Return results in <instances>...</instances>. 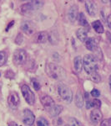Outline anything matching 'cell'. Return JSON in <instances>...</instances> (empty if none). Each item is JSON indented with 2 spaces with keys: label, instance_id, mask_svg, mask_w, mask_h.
Masks as SVG:
<instances>
[{
  "label": "cell",
  "instance_id": "18",
  "mask_svg": "<svg viewBox=\"0 0 111 126\" xmlns=\"http://www.w3.org/2000/svg\"><path fill=\"white\" fill-rule=\"evenodd\" d=\"M76 35L78 38V40L81 42H85L86 40L88 39V32L86 31V30L84 29H78L77 31H76Z\"/></svg>",
  "mask_w": 111,
  "mask_h": 126
},
{
  "label": "cell",
  "instance_id": "16",
  "mask_svg": "<svg viewBox=\"0 0 111 126\" xmlns=\"http://www.w3.org/2000/svg\"><path fill=\"white\" fill-rule=\"evenodd\" d=\"M48 40V34L46 31H40L35 36V40L39 44L46 43Z\"/></svg>",
  "mask_w": 111,
  "mask_h": 126
},
{
  "label": "cell",
  "instance_id": "3",
  "mask_svg": "<svg viewBox=\"0 0 111 126\" xmlns=\"http://www.w3.org/2000/svg\"><path fill=\"white\" fill-rule=\"evenodd\" d=\"M44 4V1H31L22 5L21 8H20V10H21V13L23 15H32L37 9L43 7Z\"/></svg>",
  "mask_w": 111,
  "mask_h": 126
},
{
  "label": "cell",
  "instance_id": "9",
  "mask_svg": "<svg viewBox=\"0 0 111 126\" xmlns=\"http://www.w3.org/2000/svg\"><path fill=\"white\" fill-rule=\"evenodd\" d=\"M20 28H21L22 31L27 35H31L35 32V26L33 24V22L29 21V20H25V21L22 22Z\"/></svg>",
  "mask_w": 111,
  "mask_h": 126
},
{
  "label": "cell",
  "instance_id": "12",
  "mask_svg": "<svg viewBox=\"0 0 111 126\" xmlns=\"http://www.w3.org/2000/svg\"><path fill=\"white\" fill-rule=\"evenodd\" d=\"M85 8L87 13L92 17H94L97 15V6L94 1H86Z\"/></svg>",
  "mask_w": 111,
  "mask_h": 126
},
{
  "label": "cell",
  "instance_id": "26",
  "mask_svg": "<svg viewBox=\"0 0 111 126\" xmlns=\"http://www.w3.org/2000/svg\"><path fill=\"white\" fill-rule=\"evenodd\" d=\"M31 82L33 83V88L35 89L36 91H39V89L41 88V85H40V83L38 82V80H36V79H34V78H32Z\"/></svg>",
  "mask_w": 111,
  "mask_h": 126
},
{
  "label": "cell",
  "instance_id": "29",
  "mask_svg": "<svg viewBox=\"0 0 111 126\" xmlns=\"http://www.w3.org/2000/svg\"><path fill=\"white\" fill-rule=\"evenodd\" d=\"M91 95H92V97H95V98H97L98 97L100 96V92L98 90V89L94 88V89H93V90L91 91Z\"/></svg>",
  "mask_w": 111,
  "mask_h": 126
},
{
  "label": "cell",
  "instance_id": "19",
  "mask_svg": "<svg viewBox=\"0 0 111 126\" xmlns=\"http://www.w3.org/2000/svg\"><path fill=\"white\" fill-rule=\"evenodd\" d=\"M92 27H93V29L95 30V32H97V33H99V34H102V33H104V26H103L102 23L100 20H95V21L93 22Z\"/></svg>",
  "mask_w": 111,
  "mask_h": 126
},
{
  "label": "cell",
  "instance_id": "23",
  "mask_svg": "<svg viewBox=\"0 0 111 126\" xmlns=\"http://www.w3.org/2000/svg\"><path fill=\"white\" fill-rule=\"evenodd\" d=\"M89 75H90V79H91V81H93L94 82L99 83L101 82V77H100V75L97 72H92L91 74H89Z\"/></svg>",
  "mask_w": 111,
  "mask_h": 126
},
{
  "label": "cell",
  "instance_id": "33",
  "mask_svg": "<svg viewBox=\"0 0 111 126\" xmlns=\"http://www.w3.org/2000/svg\"><path fill=\"white\" fill-rule=\"evenodd\" d=\"M13 24H14V21H13H13L10 22V23L9 24V25H8V27L6 28V31H9V29H10V27H12V26H13Z\"/></svg>",
  "mask_w": 111,
  "mask_h": 126
},
{
  "label": "cell",
  "instance_id": "1",
  "mask_svg": "<svg viewBox=\"0 0 111 126\" xmlns=\"http://www.w3.org/2000/svg\"><path fill=\"white\" fill-rule=\"evenodd\" d=\"M45 72L49 78L55 80L61 81L66 78V71L62 66L55 63H47L45 66Z\"/></svg>",
  "mask_w": 111,
  "mask_h": 126
},
{
  "label": "cell",
  "instance_id": "32",
  "mask_svg": "<svg viewBox=\"0 0 111 126\" xmlns=\"http://www.w3.org/2000/svg\"><path fill=\"white\" fill-rule=\"evenodd\" d=\"M106 22H107V25H108L109 29H111V15H109L107 16V19H106Z\"/></svg>",
  "mask_w": 111,
  "mask_h": 126
},
{
  "label": "cell",
  "instance_id": "36",
  "mask_svg": "<svg viewBox=\"0 0 111 126\" xmlns=\"http://www.w3.org/2000/svg\"><path fill=\"white\" fill-rule=\"evenodd\" d=\"M66 126H68V125H66Z\"/></svg>",
  "mask_w": 111,
  "mask_h": 126
},
{
  "label": "cell",
  "instance_id": "34",
  "mask_svg": "<svg viewBox=\"0 0 111 126\" xmlns=\"http://www.w3.org/2000/svg\"><path fill=\"white\" fill-rule=\"evenodd\" d=\"M8 126H19L17 123H15L14 121H9Z\"/></svg>",
  "mask_w": 111,
  "mask_h": 126
},
{
  "label": "cell",
  "instance_id": "5",
  "mask_svg": "<svg viewBox=\"0 0 111 126\" xmlns=\"http://www.w3.org/2000/svg\"><path fill=\"white\" fill-rule=\"evenodd\" d=\"M27 52L23 49H18L14 51L13 56V62L16 66H21L27 60Z\"/></svg>",
  "mask_w": 111,
  "mask_h": 126
},
{
  "label": "cell",
  "instance_id": "15",
  "mask_svg": "<svg viewBox=\"0 0 111 126\" xmlns=\"http://www.w3.org/2000/svg\"><path fill=\"white\" fill-rule=\"evenodd\" d=\"M48 109V113H49L52 117H56V116H58V115L60 114V113L63 111L64 108H63V106H61V105H55L54 104V106L48 108V109Z\"/></svg>",
  "mask_w": 111,
  "mask_h": 126
},
{
  "label": "cell",
  "instance_id": "35",
  "mask_svg": "<svg viewBox=\"0 0 111 126\" xmlns=\"http://www.w3.org/2000/svg\"><path fill=\"white\" fill-rule=\"evenodd\" d=\"M110 1H102V3H109Z\"/></svg>",
  "mask_w": 111,
  "mask_h": 126
},
{
  "label": "cell",
  "instance_id": "11",
  "mask_svg": "<svg viewBox=\"0 0 111 126\" xmlns=\"http://www.w3.org/2000/svg\"><path fill=\"white\" fill-rule=\"evenodd\" d=\"M78 8L77 5H72L69 8L68 11V19L71 23L76 21V19H78Z\"/></svg>",
  "mask_w": 111,
  "mask_h": 126
},
{
  "label": "cell",
  "instance_id": "6",
  "mask_svg": "<svg viewBox=\"0 0 111 126\" xmlns=\"http://www.w3.org/2000/svg\"><path fill=\"white\" fill-rule=\"evenodd\" d=\"M21 91L27 103H29V105H33L34 103H35V96H34L33 93L30 89V87L28 85L23 84L21 87Z\"/></svg>",
  "mask_w": 111,
  "mask_h": 126
},
{
  "label": "cell",
  "instance_id": "2",
  "mask_svg": "<svg viewBox=\"0 0 111 126\" xmlns=\"http://www.w3.org/2000/svg\"><path fill=\"white\" fill-rule=\"evenodd\" d=\"M83 68H84V71L88 74H91L92 72H96V70L98 69L97 58L90 54L85 55L83 60Z\"/></svg>",
  "mask_w": 111,
  "mask_h": 126
},
{
  "label": "cell",
  "instance_id": "24",
  "mask_svg": "<svg viewBox=\"0 0 111 126\" xmlns=\"http://www.w3.org/2000/svg\"><path fill=\"white\" fill-rule=\"evenodd\" d=\"M37 126H49V124L45 118L39 117L37 120Z\"/></svg>",
  "mask_w": 111,
  "mask_h": 126
},
{
  "label": "cell",
  "instance_id": "13",
  "mask_svg": "<svg viewBox=\"0 0 111 126\" xmlns=\"http://www.w3.org/2000/svg\"><path fill=\"white\" fill-rule=\"evenodd\" d=\"M40 102H41V103L43 104V106L47 108V109H48V108H50V107H52L54 105V99L47 94L42 95V96L40 97Z\"/></svg>",
  "mask_w": 111,
  "mask_h": 126
},
{
  "label": "cell",
  "instance_id": "20",
  "mask_svg": "<svg viewBox=\"0 0 111 126\" xmlns=\"http://www.w3.org/2000/svg\"><path fill=\"white\" fill-rule=\"evenodd\" d=\"M75 104L78 108H82L84 106V97L80 91H78L75 95Z\"/></svg>",
  "mask_w": 111,
  "mask_h": 126
},
{
  "label": "cell",
  "instance_id": "27",
  "mask_svg": "<svg viewBox=\"0 0 111 126\" xmlns=\"http://www.w3.org/2000/svg\"><path fill=\"white\" fill-rule=\"evenodd\" d=\"M91 103H92L93 108H96V109H99V108L101 106V102H100V100H99L98 98L93 99V100H91Z\"/></svg>",
  "mask_w": 111,
  "mask_h": 126
},
{
  "label": "cell",
  "instance_id": "22",
  "mask_svg": "<svg viewBox=\"0 0 111 126\" xmlns=\"http://www.w3.org/2000/svg\"><path fill=\"white\" fill-rule=\"evenodd\" d=\"M78 23L81 24L82 26H88V21L87 19H86L85 15H84V13H80L79 15H78Z\"/></svg>",
  "mask_w": 111,
  "mask_h": 126
},
{
  "label": "cell",
  "instance_id": "28",
  "mask_svg": "<svg viewBox=\"0 0 111 126\" xmlns=\"http://www.w3.org/2000/svg\"><path fill=\"white\" fill-rule=\"evenodd\" d=\"M23 34H22L21 33L18 34L17 37H16V39H15V43L17 45H21L22 43H23Z\"/></svg>",
  "mask_w": 111,
  "mask_h": 126
},
{
  "label": "cell",
  "instance_id": "8",
  "mask_svg": "<svg viewBox=\"0 0 111 126\" xmlns=\"http://www.w3.org/2000/svg\"><path fill=\"white\" fill-rule=\"evenodd\" d=\"M8 103H9V107L12 109H17L19 107L20 104V98L16 92L10 93L9 97H8Z\"/></svg>",
  "mask_w": 111,
  "mask_h": 126
},
{
  "label": "cell",
  "instance_id": "30",
  "mask_svg": "<svg viewBox=\"0 0 111 126\" xmlns=\"http://www.w3.org/2000/svg\"><path fill=\"white\" fill-rule=\"evenodd\" d=\"M100 126H111V121L110 119H106L103 120L100 124Z\"/></svg>",
  "mask_w": 111,
  "mask_h": 126
},
{
  "label": "cell",
  "instance_id": "17",
  "mask_svg": "<svg viewBox=\"0 0 111 126\" xmlns=\"http://www.w3.org/2000/svg\"><path fill=\"white\" fill-rule=\"evenodd\" d=\"M74 67L77 72H80L83 70V61L80 56H77L74 60Z\"/></svg>",
  "mask_w": 111,
  "mask_h": 126
},
{
  "label": "cell",
  "instance_id": "7",
  "mask_svg": "<svg viewBox=\"0 0 111 126\" xmlns=\"http://www.w3.org/2000/svg\"><path fill=\"white\" fill-rule=\"evenodd\" d=\"M22 121L24 125L28 126L33 125L34 121H35V116H34L33 112L29 109H23V113H22Z\"/></svg>",
  "mask_w": 111,
  "mask_h": 126
},
{
  "label": "cell",
  "instance_id": "4",
  "mask_svg": "<svg viewBox=\"0 0 111 126\" xmlns=\"http://www.w3.org/2000/svg\"><path fill=\"white\" fill-rule=\"evenodd\" d=\"M58 95L60 96L62 99L66 102L67 103H69L72 102L73 99V93L72 91L70 90V88L68 87H67L64 84H60L58 85Z\"/></svg>",
  "mask_w": 111,
  "mask_h": 126
},
{
  "label": "cell",
  "instance_id": "10",
  "mask_svg": "<svg viewBox=\"0 0 111 126\" xmlns=\"http://www.w3.org/2000/svg\"><path fill=\"white\" fill-rule=\"evenodd\" d=\"M103 119V113L101 111L98 109H94V110L91 111L90 113V120L94 125H97L99 124Z\"/></svg>",
  "mask_w": 111,
  "mask_h": 126
},
{
  "label": "cell",
  "instance_id": "25",
  "mask_svg": "<svg viewBox=\"0 0 111 126\" xmlns=\"http://www.w3.org/2000/svg\"><path fill=\"white\" fill-rule=\"evenodd\" d=\"M69 125L70 126H83L81 122L74 119V118H70L69 119Z\"/></svg>",
  "mask_w": 111,
  "mask_h": 126
},
{
  "label": "cell",
  "instance_id": "14",
  "mask_svg": "<svg viewBox=\"0 0 111 126\" xmlns=\"http://www.w3.org/2000/svg\"><path fill=\"white\" fill-rule=\"evenodd\" d=\"M84 43H85L86 48H87L89 50H90V51H95L96 50L99 49L97 40L94 39V38H88Z\"/></svg>",
  "mask_w": 111,
  "mask_h": 126
},
{
  "label": "cell",
  "instance_id": "31",
  "mask_svg": "<svg viewBox=\"0 0 111 126\" xmlns=\"http://www.w3.org/2000/svg\"><path fill=\"white\" fill-rule=\"evenodd\" d=\"M14 76H15L14 73L12 72L11 70L7 71V72L5 73V77H6V78H14Z\"/></svg>",
  "mask_w": 111,
  "mask_h": 126
},
{
  "label": "cell",
  "instance_id": "21",
  "mask_svg": "<svg viewBox=\"0 0 111 126\" xmlns=\"http://www.w3.org/2000/svg\"><path fill=\"white\" fill-rule=\"evenodd\" d=\"M8 61V53L5 50H1L0 51V67L6 64Z\"/></svg>",
  "mask_w": 111,
  "mask_h": 126
}]
</instances>
